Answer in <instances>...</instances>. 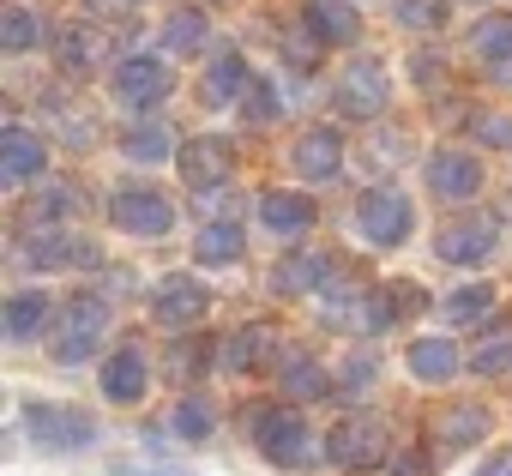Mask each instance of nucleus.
<instances>
[{
	"mask_svg": "<svg viewBox=\"0 0 512 476\" xmlns=\"http://www.w3.org/2000/svg\"><path fill=\"white\" fill-rule=\"evenodd\" d=\"M470 368H476V374H506V368H512V326L488 332V338L470 350Z\"/></svg>",
	"mask_w": 512,
	"mask_h": 476,
	"instance_id": "obj_31",
	"label": "nucleus"
},
{
	"mask_svg": "<svg viewBox=\"0 0 512 476\" xmlns=\"http://www.w3.org/2000/svg\"><path fill=\"white\" fill-rule=\"evenodd\" d=\"M73 211V193L67 187H55V193H43V199H31V211H25V223L31 229H43V223H55V217H67Z\"/></svg>",
	"mask_w": 512,
	"mask_h": 476,
	"instance_id": "obj_35",
	"label": "nucleus"
},
{
	"mask_svg": "<svg viewBox=\"0 0 512 476\" xmlns=\"http://www.w3.org/2000/svg\"><path fill=\"white\" fill-rule=\"evenodd\" d=\"M169 91H175V73H169L163 61L133 55V61H121V67H115V97H121L127 109H157Z\"/></svg>",
	"mask_w": 512,
	"mask_h": 476,
	"instance_id": "obj_10",
	"label": "nucleus"
},
{
	"mask_svg": "<svg viewBox=\"0 0 512 476\" xmlns=\"http://www.w3.org/2000/svg\"><path fill=\"white\" fill-rule=\"evenodd\" d=\"M272 344H278V326L253 320V326H241V332L223 344V362H229V368H260V362L272 356Z\"/></svg>",
	"mask_w": 512,
	"mask_h": 476,
	"instance_id": "obj_23",
	"label": "nucleus"
},
{
	"mask_svg": "<svg viewBox=\"0 0 512 476\" xmlns=\"http://www.w3.org/2000/svg\"><path fill=\"white\" fill-rule=\"evenodd\" d=\"M482 434H488V410L470 404V398H452V404H440L428 416V452H440V458L482 446Z\"/></svg>",
	"mask_w": 512,
	"mask_h": 476,
	"instance_id": "obj_7",
	"label": "nucleus"
},
{
	"mask_svg": "<svg viewBox=\"0 0 512 476\" xmlns=\"http://www.w3.org/2000/svg\"><path fill=\"white\" fill-rule=\"evenodd\" d=\"M470 55H476L482 67H506V61H512V13L482 19V25L470 31Z\"/></svg>",
	"mask_w": 512,
	"mask_h": 476,
	"instance_id": "obj_24",
	"label": "nucleus"
},
{
	"mask_svg": "<svg viewBox=\"0 0 512 476\" xmlns=\"http://www.w3.org/2000/svg\"><path fill=\"white\" fill-rule=\"evenodd\" d=\"M326 458H332L338 470H380V464L392 458V428H386V416H374V410L338 416L332 434H326Z\"/></svg>",
	"mask_w": 512,
	"mask_h": 476,
	"instance_id": "obj_1",
	"label": "nucleus"
},
{
	"mask_svg": "<svg viewBox=\"0 0 512 476\" xmlns=\"http://www.w3.org/2000/svg\"><path fill=\"white\" fill-rule=\"evenodd\" d=\"M193 260H199V266H229V260H241V223H205V229L193 235Z\"/></svg>",
	"mask_w": 512,
	"mask_h": 476,
	"instance_id": "obj_25",
	"label": "nucleus"
},
{
	"mask_svg": "<svg viewBox=\"0 0 512 476\" xmlns=\"http://www.w3.org/2000/svg\"><path fill=\"white\" fill-rule=\"evenodd\" d=\"M205 368V338H187V344H175V356H169V374L187 386V374H199Z\"/></svg>",
	"mask_w": 512,
	"mask_h": 476,
	"instance_id": "obj_37",
	"label": "nucleus"
},
{
	"mask_svg": "<svg viewBox=\"0 0 512 476\" xmlns=\"http://www.w3.org/2000/svg\"><path fill=\"white\" fill-rule=\"evenodd\" d=\"M205 308H211V290H205L193 272L163 278V284H157V302H151L157 326H199V320H205Z\"/></svg>",
	"mask_w": 512,
	"mask_h": 476,
	"instance_id": "obj_11",
	"label": "nucleus"
},
{
	"mask_svg": "<svg viewBox=\"0 0 512 476\" xmlns=\"http://www.w3.org/2000/svg\"><path fill=\"white\" fill-rule=\"evenodd\" d=\"M410 223H416V211H410V199L398 187H368L356 199V229H362V242H374V248L410 242Z\"/></svg>",
	"mask_w": 512,
	"mask_h": 476,
	"instance_id": "obj_4",
	"label": "nucleus"
},
{
	"mask_svg": "<svg viewBox=\"0 0 512 476\" xmlns=\"http://www.w3.org/2000/svg\"><path fill=\"white\" fill-rule=\"evenodd\" d=\"M109 223L127 229V235H169L175 229V205L157 187H121L109 199Z\"/></svg>",
	"mask_w": 512,
	"mask_h": 476,
	"instance_id": "obj_8",
	"label": "nucleus"
},
{
	"mask_svg": "<svg viewBox=\"0 0 512 476\" xmlns=\"http://www.w3.org/2000/svg\"><path fill=\"white\" fill-rule=\"evenodd\" d=\"M284 392H290V398H302V404L332 398V374H326L320 362H308V356H290V362H284Z\"/></svg>",
	"mask_w": 512,
	"mask_h": 476,
	"instance_id": "obj_26",
	"label": "nucleus"
},
{
	"mask_svg": "<svg viewBox=\"0 0 512 476\" xmlns=\"http://www.w3.org/2000/svg\"><path fill=\"white\" fill-rule=\"evenodd\" d=\"M416 85H440V61H428V55H416Z\"/></svg>",
	"mask_w": 512,
	"mask_h": 476,
	"instance_id": "obj_40",
	"label": "nucleus"
},
{
	"mask_svg": "<svg viewBox=\"0 0 512 476\" xmlns=\"http://www.w3.org/2000/svg\"><path fill=\"white\" fill-rule=\"evenodd\" d=\"M25 428L37 434V446L49 452H79L97 440V422L85 410H61V404H25Z\"/></svg>",
	"mask_w": 512,
	"mask_h": 476,
	"instance_id": "obj_9",
	"label": "nucleus"
},
{
	"mask_svg": "<svg viewBox=\"0 0 512 476\" xmlns=\"http://www.w3.org/2000/svg\"><path fill=\"white\" fill-rule=\"evenodd\" d=\"M49 169V145L31 133V127H7V133H0V181H31V175H43Z\"/></svg>",
	"mask_w": 512,
	"mask_h": 476,
	"instance_id": "obj_16",
	"label": "nucleus"
},
{
	"mask_svg": "<svg viewBox=\"0 0 512 476\" xmlns=\"http://www.w3.org/2000/svg\"><path fill=\"white\" fill-rule=\"evenodd\" d=\"M302 25L314 31V43H356L362 37V19H356V7L350 0H308L302 7Z\"/></svg>",
	"mask_w": 512,
	"mask_h": 476,
	"instance_id": "obj_17",
	"label": "nucleus"
},
{
	"mask_svg": "<svg viewBox=\"0 0 512 476\" xmlns=\"http://www.w3.org/2000/svg\"><path fill=\"white\" fill-rule=\"evenodd\" d=\"M103 326H109V302H103V296H73V302L61 308V320L49 326V356L67 362V368L85 362V356L97 350Z\"/></svg>",
	"mask_w": 512,
	"mask_h": 476,
	"instance_id": "obj_2",
	"label": "nucleus"
},
{
	"mask_svg": "<svg viewBox=\"0 0 512 476\" xmlns=\"http://www.w3.org/2000/svg\"><path fill=\"white\" fill-rule=\"evenodd\" d=\"M247 428H253V446H260L272 464H284V470L308 464V422L290 404H260Z\"/></svg>",
	"mask_w": 512,
	"mask_h": 476,
	"instance_id": "obj_3",
	"label": "nucleus"
},
{
	"mask_svg": "<svg viewBox=\"0 0 512 476\" xmlns=\"http://www.w3.org/2000/svg\"><path fill=\"white\" fill-rule=\"evenodd\" d=\"M181 175H187L193 193L223 187L235 175V145L229 139H193V145H181Z\"/></svg>",
	"mask_w": 512,
	"mask_h": 476,
	"instance_id": "obj_14",
	"label": "nucleus"
},
{
	"mask_svg": "<svg viewBox=\"0 0 512 476\" xmlns=\"http://www.w3.org/2000/svg\"><path fill=\"white\" fill-rule=\"evenodd\" d=\"M398 25L404 31H440L446 25V0H398Z\"/></svg>",
	"mask_w": 512,
	"mask_h": 476,
	"instance_id": "obj_34",
	"label": "nucleus"
},
{
	"mask_svg": "<svg viewBox=\"0 0 512 476\" xmlns=\"http://www.w3.org/2000/svg\"><path fill=\"white\" fill-rule=\"evenodd\" d=\"M428 187H434V199H452V205L476 199L482 193V157H470V151H434L428 157Z\"/></svg>",
	"mask_w": 512,
	"mask_h": 476,
	"instance_id": "obj_13",
	"label": "nucleus"
},
{
	"mask_svg": "<svg viewBox=\"0 0 512 476\" xmlns=\"http://www.w3.org/2000/svg\"><path fill=\"white\" fill-rule=\"evenodd\" d=\"M121 151H127L133 163H163V157H169L175 145H169V133H163V127L151 121V127H133V133L121 139Z\"/></svg>",
	"mask_w": 512,
	"mask_h": 476,
	"instance_id": "obj_32",
	"label": "nucleus"
},
{
	"mask_svg": "<svg viewBox=\"0 0 512 476\" xmlns=\"http://www.w3.org/2000/svg\"><path fill=\"white\" fill-rule=\"evenodd\" d=\"M404 362H410V374H416L422 386H440V380H452V374H458V350H452L446 338H416Z\"/></svg>",
	"mask_w": 512,
	"mask_h": 476,
	"instance_id": "obj_22",
	"label": "nucleus"
},
{
	"mask_svg": "<svg viewBox=\"0 0 512 476\" xmlns=\"http://www.w3.org/2000/svg\"><path fill=\"white\" fill-rule=\"evenodd\" d=\"M482 476H512V446H506V452H494V458L482 464Z\"/></svg>",
	"mask_w": 512,
	"mask_h": 476,
	"instance_id": "obj_41",
	"label": "nucleus"
},
{
	"mask_svg": "<svg viewBox=\"0 0 512 476\" xmlns=\"http://www.w3.org/2000/svg\"><path fill=\"white\" fill-rule=\"evenodd\" d=\"M332 278V260L326 254H296V260H278L272 266V290L278 296H308V290H320Z\"/></svg>",
	"mask_w": 512,
	"mask_h": 476,
	"instance_id": "obj_20",
	"label": "nucleus"
},
{
	"mask_svg": "<svg viewBox=\"0 0 512 476\" xmlns=\"http://www.w3.org/2000/svg\"><path fill=\"white\" fill-rule=\"evenodd\" d=\"M85 7H91V13H97V19H121V13H127V7H133V0H85Z\"/></svg>",
	"mask_w": 512,
	"mask_h": 476,
	"instance_id": "obj_39",
	"label": "nucleus"
},
{
	"mask_svg": "<svg viewBox=\"0 0 512 476\" xmlns=\"http://www.w3.org/2000/svg\"><path fill=\"white\" fill-rule=\"evenodd\" d=\"M470 133H476L482 145H512V121H506V115H476Z\"/></svg>",
	"mask_w": 512,
	"mask_h": 476,
	"instance_id": "obj_38",
	"label": "nucleus"
},
{
	"mask_svg": "<svg viewBox=\"0 0 512 476\" xmlns=\"http://www.w3.org/2000/svg\"><path fill=\"white\" fill-rule=\"evenodd\" d=\"M494 248H500V217H488V211H470V217H452L434 229V254L452 266H482Z\"/></svg>",
	"mask_w": 512,
	"mask_h": 476,
	"instance_id": "obj_5",
	"label": "nucleus"
},
{
	"mask_svg": "<svg viewBox=\"0 0 512 476\" xmlns=\"http://www.w3.org/2000/svg\"><path fill=\"white\" fill-rule=\"evenodd\" d=\"M386 97H392V79H386L380 61H350V67L338 73V91H332L338 115H350V121H374V115H386Z\"/></svg>",
	"mask_w": 512,
	"mask_h": 476,
	"instance_id": "obj_6",
	"label": "nucleus"
},
{
	"mask_svg": "<svg viewBox=\"0 0 512 476\" xmlns=\"http://www.w3.org/2000/svg\"><path fill=\"white\" fill-rule=\"evenodd\" d=\"M55 49H61V61H67L73 73H91L97 55H103V37H97L91 25H67V31L55 37Z\"/></svg>",
	"mask_w": 512,
	"mask_h": 476,
	"instance_id": "obj_29",
	"label": "nucleus"
},
{
	"mask_svg": "<svg viewBox=\"0 0 512 476\" xmlns=\"http://www.w3.org/2000/svg\"><path fill=\"white\" fill-rule=\"evenodd\" d=\"M205 37H211V25H205L199 7H181V13H169V25H163L169 55H193V49H205Z\"/></svg>",
	"mask_w": 512,
	"mask_h": 476,
	"instance_id": "obj_27",
	"label": "nucleus"
},
{
	"mask_svg": "<svg viewBox=\"0 0 512 476\" xmlns=\"http://www.w3.org/2000/svg\"><path fill=\"white\" fill-rule=\"evenodd\" d=\"M37 43H43V25H37L31 7H7V13H0V49H7V55H25Z\"/></svg>",
	"mask_w": 512,
	"mask_h": 476,
	"instance_id": "obj_28",
	"label": "nucleus"
},
{
	"mask_svg": "<svg viewBox=\"0 0 512 476\" xmlns=\"http://www.w3.org/2000/svg\"><path fill=\"white\" fill-rule=\"evenodd\" d=\"M175 434H181V440H205V434H211V410H205L199 398H187V404L175 410Z\"/></svg>",
	"mask_w": 512,
	"mask_h": 476,
	"instance_id": "obj_36",
	"label": "nucleus"
},
{
	"mask_svg": "<svg viewBox=\"0 0 512 476\" xmlns=\"http://www.w3.org/2000/svg\"><path fill=\"white\" fill-rule=\"evenodd\" d=\"M247 85H253L247 61H241V55H217V61L205 67L199 103H205V109H229V103H241V91H247Z\"/></svg>",
	"mask_w": 512,
	"mask_h": 476,
	"instance_id": "obj_18",
	"label": "nucleus"
},
{
	"mask_svg": "<svg viewBox=\"0 0 512 476\" xmlns=\"http://www.w3.org/2000/svg\"><path fill=\"white\" fill-rule=\"evenodd\" d=\"M488 314H494V290H488V284H464V290L446 296V320H452V326H476V320H488Z\"/></svg>",
	"mask_w": 512,
	"mask_h": 476,
	"instance_id": "obj_30",
	"label": "nucleus"
},
{
	"mask_svg": "<svg viewBox=\"0 0 512 476\" xmlns=\"http://www.w3.org/2000/svg\"><path fill=\"white\" fill-rule=\"evenodd\" d=\"M121 476H175V470H139V464H121Z\"/></svg>",
	"mask_w": 512,
	"mask_h": 476,
	"instance_id": "obj_44",
	"label": "nucleus"
},
{
	"mask_svg": "<svg viewBox=\"0 0 512 476\" xmlns=\"http://www.w3.org/2000/svg\"><path fill=\"white\" fill-rule=\"evenodd\" d=\"M422 470H428L422 458H404V464H398V476H422Z\"/></svg>",
	"mask_w": 512,
	"mask_h": 476,
	"instance_id": "obj_43",
	"label": "nucleus"
},
{
	"mask_svg": "<svg viewBox=\"0 0 512 476\" xmlns=\"http://www.w3.org/2000/svg\"><path fill=\"white\" fill-rule=\"evenodd\" d=\"M103 398L115 404H139L145 398V380H151V362H145V344H121L109 362H103Z\"/></svg>",
	"mask_w": 512,
	"mask_h": 476,
	"instance_id": "obj_15",
	"label": "nucleus"
},
{
	"mask_svg": "<svg viewBox=\"0 0 512 476\" xmlns=\"http://www.w3.org/2000/svg\"><path fill=\"white\" fill-rule=\"evenodd\" d=\"M55 326V302L43 296V290H19L13 302H7V338H37V332H49Z\"/></svg>",
	"mask_w": 512,
	"mask_h": 476,
	"instance_id": "obj_21",
	"label": "nucleus"
},
{
	"mask_svg": "<svg viewBox=\"0 0 512 476\" xmlns=\"http://www.w3.org/2000/svg\"><path fill=\"white\" fill-rule=\"evenodd\" d=\"M368 374H374V362H350V374H344V386H368Z\"/></svg>",
	"mask_w": 512,
	"mask_h": 476,
	"instance_id": "obj_42",
	"label": "nucleus"
},
{
	"mask_svg": "<svg viewBox=\"0 0 512 476\" xmlns=\"http://www.w3.org/2000/svg\"><path fill=\"white\" fill-rule=\"evenodd\" d=\"M241 121H253V127H272V121H278V91H272V79H253V85L241 91Z\"/></svg>",
	"mask_w": 512,
	"mask_h": 476,
	"instance_id": "obj_33",
	"label": "nucleus"
},
{
	"mask_svg": "<svg viewBox=\"0 0 512 476\" xmlns=\"http://www.w3.org/2000/svg\"><path fill=\"white\" fill-rule=\"evenodd\" d=\"M260 217H266V229H278V235H302V229H314V199L308 193H290V187H272L266 199H260Z\"/></svg>",
	"mask_w": 512,
	"mask_h": 476,
	"instance_id": "obj_19",
	"label": "nucleus"
},
{
	"mask_svg": "<svg viewBox=\"0 0 512 476\" xmlns=\"http://www.w3.org/2000/svg\"><path fill=\"white\" fill-rule=\"evenodd\" d=\"M290 169H296L302 181H338V169H344V139H338V127H308V133L290 145Z\"/></svg>",
	"mask_w": 512,
	"mask_h": 476,
	"instance_id": "obj_12",
	"label": "nucleus"
}]
</instances>
